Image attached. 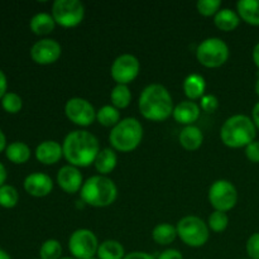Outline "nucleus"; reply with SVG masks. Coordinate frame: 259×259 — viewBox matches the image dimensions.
Segmentation results:
<instances>
[{
    "label": "nucleus",
    "mask_w": 259,
    "mask_h": 259,
    "mask_svg": "<svg viewBox=\"0 0 259 259\" xmlns=\"http://www.w3.org/2000/svg\"><path fill=\"white\" fill-rule=\"evenodd\" d=\"M63 156L71 166L88 167L95 162L100 152V143L88 131H73L65 137L62 143Z\"/></svg>",
    "instance_id": "nucleus-1"
},
{
    "label": "nucleus",
    "mask_w": 259,
    "mask_h": 259,
    "mask_svg": "<svg viewBox=\"0 0 259 259\" xmlns=\"http://www.w3.org/2000/svg\"><path fill=\"white\" fill-rule=\"evenodd\" d=\"M139 111L152 121H163L174 114V100L169 91L161 83H151L141 93Z\"/></svg>",
    "instance_id": "nucleus-2"
},
{
    "label": "nucleus",
    "mask_w": 259,
    "mask_h": 259,
    "mask_svg": "<svg viewBox=\"0 0 259 259\" xmlns=\"http://www.w3.org/2000/svg\"><path fill=\"white\" fill-rule=\"evenodd\" d=\"M257 136V126L252 119L244 114H235L230 116L220 129V138L225 146L230 148H242L254 142Z\"/></svg>",
    "instance_id": "nucleus-3"
},
{
    "label": "nucleus",
    "mask_w": 259,
    "mask_h": 259,
    "mask_svg": "<svg viewBox=\"0 0 259 259\" xmlns=\"http://www.w3.org/2000/svg\"><path fill=\"white\" fill-rule=\"evenodd\" d=\"M81 200L86 205L94 207H106L118 197V187L115 182L103 175L91 176L83 182L80 190Z\"/></svg>",
    "instance_id": "nucleus-4"
},
{
    "label": "nucleus",
    "mask_w": 259,
    "mask_h": 259,
    "mask_svg": "<svg viewBox=\"0 0 259 259\" xmlns=\"http://www.w3.org/2000/svg\"><path fill=\"white\" fill-rule=\"evenodd\" d=\"M143 138V126L137 118H124L111 129L109 134L113 149L119 152H132L141 144Z\"/></svg>",
    "instance_id": "nucleus-5"
},
{
    "label": "nucleus",
    "mask_w": 259,
    "mask_h": 259,
    "mask_svg": "<svg viewBox=\"0 0 259 259\" xmlns=\"http://www.w3.org/2000/svg\"><path fill=\"white\" fill-rule=\"evenodd\" d=\"M177 237L189 247H202L207 243L210 237V229L206 223L199 217L187 215L182 218L176 225Z\"/></svg>",
    "instance_id": "nucleus-6"
},
{
    "label": "nucleus",
    "mask_w": 259,
    "mask_h": 259,
    "mask_svg": "<svg viewBox=\"0 0 259 259\" xmlns=\"http://www.w3.org/2000/svg\"><path fill=\"white\" fill-rule=\"evenodd\" d=\"M229 53V47L225 40L219 37H210L197 46L196 58L205 67L215 68L227 62Z\"/></svg>",
    "instance_id": "nucleus-7"
},
{
    "label": "nucleus",
    "mask_w": 259,
    "mask_h": 259,
    "mask_svg": "<svg viewBox=\"0 0 259 259\" xmlns=\"http://www.w3.org/2000/svg\"><path fill=\"white\" fill-rule=\"evenodd\" d=\"M52 17L61 27H76L85 17V7L80 0H56L52 5Z\"/></svg>",
    "instance_id": "nucleus-8"
},
{
    "label": "nucleus",
    "mask_w": 259,
    "mask_h": 259,
    "mask_svg": "<svg viewBox=\"0 0 259 259\" xmlns=\"http://www.w3.org/2000/svg\"><path fill=\"white\" fill-rule=\"evenodd\" d=\"M98 237L90 229H77L70 235L68 250L76 259H90L95 257L99 249Z\"/></svg>",
    "instance_id": "nucleus-9"
},
{
    "label": "nucleus",
    "mask_w": 259,
    "mask_h": 259,
    "mask_svg": "<svg viewBox=\"0 0 259 259\" xmlns=\"http://www.w3.org/2000/svg\"><path fill=\"white\" fill-rule=\"evenodd\" d=\"M209 202L218 211H229L237 205L238 191L228 180H218L209 189Z\"/></svg>",
    "instance_id": "nucleus-10"
},
{
    "label": "nucleus",
    "mask_w": 259,
    "mask_h": 259,
    "mask_svg": "<svg viewBox=\"0 0 259 259\" xmlns=\"http://www.w3.org/2000/svg\"><path fill=\"white\" fill-rule=\"evenodd\" d=\"M141 71V63L134 55L123 53L113 61L110 73L116 83L128 85L137 78Z\"/></svg>",
    "instance_id": "nucleus-11"
},
{
    "label": "nucleus",
    "mask_w": 259,
    "mask_h": 259,
    "mask_svg": "<svg viewBox=\"0 0 259 259\" xmlns=\"http://www.w3.org/2000/svg\"><path fill=\"white\" fill-rule=\"evenodd\" d=\"M65 114L73 124L89 126L96 120V110L90 101L82 98L68 99L65 105Z\"/></svg>",
    "instance_id": "nucleus-12"
},
{
    "label": "nucleus",
    "mask_w": 259,
    "mask_h": 259,
    "mask_svg": "<svg viewBox=\"0 0 259 259\" xmlns=\"http://www.w3.org/2000/svg\"><path fill=\"white\" fill-rule=\"evenodd\" d=\"M62 47L52 38H43L37 40L30 48V57L38 65H51L60 58Z\"/></svg>",
    "instance_id": "nucleus-13"
},
{
    "label": "nucleus",
    "mask_w": 259,
    "mask_h": 259,
    "mask_svg": "<svg viewBox=\"0 0 259 259\" xmlns=\"http://www.w3.org/2000/svg\"><path fill=\"white\" fill-rule=\"evenodd\" d=\"M23 187L30 196L45 197L52 192L53 181L48 175L42 172H33L24 179Z\"/></svg>",
    "instance_id": "nucleus-14"
},
{
    "label": "nucleus",
    "mask_w": 259,
    "mask_h": 259,
    "mask_svg": "<svg viewBox=\"0 0 259 259\" xmlns=\"http://www.w3.org/2000/svg\"><path fill=\"white\" fill-rule=\"evenodd\" d=\"M57 184L67 194H76L82 187V175L80 169L71 164L61 167L57 174Z\"/></svg>",
    "instance_id": "nucleus-15"
},
{
    "label": "nucleus",
    "mask_w": 259,
    "mask_h": 259,
    "mask_svg": "<svg viewBox=\"0 0 259 259\" xmlns=\"http://www.w3.org/2000/svg\"><path fill=\"white\" fill-rule=\"evenodd\" d=\"M201 108L192 100H185L177 104L174 109L172 116L175 120L180 124H184L185 126L194 125L195 121L200 118Z\"/></svg>",
    "instance_id": "nucleus-16"
},
{
    "label": "nucleus",
    "mask_w": 259,
    "mask_h": 259,
    "mask_svg": "<svg viewBox=\"0 0 259 259\" xmlns=\"http://www.w3.org/2000/svg\"><path fill=\"white\" fill-rule=\"evenodd\" d=\"M35 158L43 164H55L57 163L63 156V149L58 142L56 141H43L35 148Z\"/></svg>",
    "instance_id": "nucleus-17"
},
{
    "label": "nucleus",
    "mask_w": 259,
    "mask_h": 259,
    "mask_svg": "<svg viewBox=\"0 0 259 259\" xmlns=\"http://www.w3.org/2000/svg\"><path fill=\"white\" fill-rule=\"evenodd\" d=\"M180 144L187 151H196L204 142V134L196 125H187L181 131L179 136Z\"/></svg>",
    "instance_id": "nucleus-18"
},
{
    "label": "nucleus",
    "mask_w": 259,
    "mask_h": 259,
    "mask_svg": "<svg viewBox=\"0 0 259 259\" xmlns=\"http://www.w3.org/2000/svg\"><path fill=\"white\" fill-rule=\"evenodd\" d=\"M205 89H206V81H205L204 76L199 75V73H191L185 78L184 91L189 100L194 101L201 99L205 94Z\"/></svg>",
    "instance_id": "nucleus-19"
},
{
    "label": "nucleus",
    "mask_w": 259,
    "mask_h": 259,
    "mask_svg": "<svg viewBox=\"0 0 259 259\" xmlns=\"http://www.w3.org/2000/svg\"><path fill=\"white\" fill-rule=\"evenodd\" d=\"M116 163H118V156H116L115 149L109 148V147L100 149L95 162H94L96 171L103 176L113 172L116 167Z\"/></svg>",
    "instance_id": "nucleus-20"
},
{
    "label": "nucleus",
    "mask_w": 259,
    "mask_h": 259,
    "mask_svg": "<svg viewBox=\"0 0 259 259\" xmlns=\"http://www.w3.org/2000/svg\"><path fill=\"white\" fill-rule=\"evenodd\" d=\"M214 23L219 29L224 32H232L239 25L240 17L235 10L230 8H223L214 15Z\"/></svg>",
    "instance_id": "nucleus-21"
},
{
    "label": "nucleus",
    "mask_w": 259,
    "mask_h": 259,
    "mask_svg": "<svg viewBox=\"0 0 259 259\" xmlns=\"http://www.w3.org/2000/svg\"><path fill=\"white\" fill-rule=\"evenodd\" d=\"M30 154H32V151H30L29 146L20 141L12 142L10 144H8L7 149H5V157L14 164H23L28 162Z\"/></svg>",
    "instance_id": "nucleus-22"
},
{
    "label": "nucleus",
    "mask_w": 259,
    "mask_h": 259,
    "mask_svg": "<svg viewBox=\"0 0 259 259\" xmlns=\"http://www.w3.org/2000/svg\"><path fill=\"white\" fill-rule=\"evenodd\" d=\"M56 22L53 19L52 14L48 13H37L32 17L29 22V28L34 34L46 35L50 34L55 30Z\"/></svg>",
    "instance_id": "nucleus-23"
},
{
    "label": "nucleus",
    "mask_w": 259,
    "mask_h": 259,
    "mask_svg": "<svg viewBox=\"0 0 259 259\" xmlns=\"http://www.w3.org/2000/svg\"><path fill=\"white\" fill-rule=\"evenodd\" d=\"M237 10L240 19L252 25H259V0H239Z\"/></svg>",
    "instance_id": "nucleus-24"
},
{
    "label": "nucleus",
    "mask_w": 259,
    "mask_h": 259,
    "mask_svg": "<svg viewBox=\"0 0 259 259\" xmlns=\"http://www.w3.org/2000/svg\"><path fill=\"white\" fill-rule=\"evenodd\" d=\"M96 255L98 259H124L125 250L118 240L108 239L100 243Z\"/></svg>",
    "instance_id": "nucleus-25"
},
{
    "label": "nucleus",
    "mask_w": 259,
    "mask_h": 259,
    "mask_svg": "<svg viewBox=\"0 0 259 259\" xmlns=\"http://www.w3.org/2000/svg\"><path fill=\"white\" fill-rule=\"evenodd\" d=\"M177 237V229L174 225L168 224V223H161V224L156 225L152 232V238L157 244L161 245H168L175 242Z\"/></svg>",
    "instance_id": "nucleus-26"
},
{
    "label": "nucleus",
    "mask_w": 259,
    "mask_h": 259,
    "mask_svg": "<svg viewBox=\"0 0 259 259\" xmlns=\"http://www.w3.org/2000/svg\"><path fill=\"white\" fill-rule=\"evenodd\" d=\"M96 120L104 126H115L120 121L119 109L113 105H104L96 111Z\"/></svg>",
    "instance_id": "nucleus-27"
},
{
    "label": "nucleus",
    "mask_w": 259,
    "mask_h": 259,
    "mask_svg": "<svg viewBox=\"0 0 259 259\" xmlns=\"http://www.w3.org/2000/svg\"><path fill=\"white\" fill-rule=\"evenodd\" d=\"M110 100L113 106H115L116 109L126 108L132 101V94L128 85L116 83L110 93Z\"/></svg>",
    "instance_id": "nucleus-28"
},
{
    "label": "nucleus",
    "mask_w": 259,
    "mask_h": 259,
    "mask_svg": "<svg viewBox=\"0 0 259 259\" xmlns=\"http://www.w3.org/2000/svg\"><path fill=\"white\" fill-rule=\"evenodd\" d=\"M19 201V192L12 185H3L0 187V206L4 209H13Z\"/></svg>",
    "instance_id": "nucleus-29"
},
{
    "label": "nucleus",
    "mask_w": 259,
    "mask_h": 259,
    "mask_svg": "<svg viewBox=\"0 0 259 259\" xmlns=\"http://www.w3.org/2000/svg\"><path fill=\"white\" fill-rule=\"evenodd\" d=\"M62 245L57 239H47L39 248V259H61Z\"/></svg>",
    "instance_id": "nucleus-30"
},
{
    "label": "nucleus",
    "mask_w": 259,
    "mask_h": 259,
    "mask_svg": "<svg viewBox=\"0 0 259 259\" xmlns=\"http://www.w3.org/2000/svg\"><path fill=\"white\" fill-rule=\"evenodd\" d=\"M229 225V217L224 211H212L207 219V227L215 233H223Z\"/></svg>",
    "instance_id": "nucleus-31"
},
{
    "label": "nucleus",
    "mask_w": 259,
    "mask_h": 259,
    "mask_svg": "<svg viewBox=\"0 0 259 259\" xmlns=\"http://www.w3.org/2000/svg\"><path fill=\"white\" fill-rule=\"evenodd\" d=\"M2 108L8 114H18L23 108V100L17 93H10L8 91L4 95V98L0 100Z\"/></svg>",
    "instance_id": "nucleus-32"
},
{
    "label": "nucleus",
    "mask_w": 259,
    "mask_h": 259,
    "mask_svg": "<svg viewBox=\"0 0 259 259\" xmlns=\"http://www.w3.org/2000/svg\"><path fill=\"white\" fill-rule=\"evenodd\" d=\"M220 7H222V0H199L196 3L197 12L205 17L215 15L220 10Z\"/></svg>",
    "instance_id": "nucleus-33"
},
{
    "label": "nucleus",
    "mask_w": 259,
    "mask_h": 259,
    "mask_svg": "<svg viewBox=\"0 0 259 259\" xmlns=\"http://www.w3.org/2000/svg\"><path fill=\"white\" fill-rule=\"evenodd\" d=\"M245 248L249 259H259V233H254L248 238Z\"/></svg>",
    "instance_id": "nucleus-34"
},
{
    "label": "nucleus",
    "mask_w": 259,
    "mask_h": 259,
    "mask_svg": "<svg viewBox=\"0 0 259 259\" xmlns=\"http://www.w3.org/2000/svg\"><path fill=\"white\" fill-rule=\"evenodd\" d=\"M200 108L204 111H206V113H214V111L219 108V100H218V98L215 95L207 94V95H204L201 98Z\"/></svg>",
    "instance_id": "nucleus-35"
},
{
    "label": "nucleus",
    "mask_w": 259,
    "mask_h": 259,
    "mask_svg": "<svg viewBox=\"0 0 259 259\" xmlns=\"http://www.w3.org/2000/svg\"><path fill=\"white\" fill-rule=\"evenodd\" d=\"M245 156L253 163H259V142L254 141L245 147Z\"/></svg>",
    "instance_id": "nucleus-36"
},
{
    "label": "nucleus",
    "mask_w": 259,
    "mask_h": 259,
    "mask_svg": "<svg viewBox=\"0 0 259 259\" xmlns=\"http://www.w3.org/2000/svg\"><path fill=\"white\" fill-rule=\"evenodd\" d=\"M157 259H184V255L181 254V252H180V250L169 248V249L163 250V252L158 255V258Z\"/></svg>",
    "instance_id": "nucleus-37"
},
{
    "label": "nucleus",
    "mask_w": 259,
    "mask_h": 259,
    "mask_svg": "<svg viewBox=\"0 0 259 259\" xmlns=\"http://www.w3.org/2000/svg\"><path fill=\"white\" fill-rule=\"evenodd\" d=\"M8 93V77L4 71L0 70V100L4 98L5 94Z\"/></svg>",
    "instance_id": "nucleus-38"
},
{
    "label": "nucleus",
    "mask_w": 259,
    "mask_h": 259,
    "mask_svg": "<svg viewBox=\"0 0 259 259\" xmlns=\"http://www.w3.org/2000/svg\"><path fill=\"white\" fill-rule=\"evenodd\" d=\"M124 259H156L153 255H151L149 253L146 252H131L128 254H125Z\"/></svg>",
    "instance_id": "nucleus-39"
},
{
    "label": "nucleus",
    "mask_w": 259,
    "mask_h": 259,
    "mask_svg": "<svg viewBox=\"0 0 259 259\" xmlns=\"http://www.w3.org/2000/svg\"><path fill=\"white\" fill-rule=\"evenodd\" d=\"M252 120L254 123V125L259 129V101L253 106L252 110Z\"/></svg>",
    "instance_id": "nucleus-40"
},
{
    "label": "nucleus",
    "mask_w": 259,
    "mask_h": 259,
    "mask_svg": "<svg viewBox=\"0 0 259 259\" xmlns=\"http://www.w3.org/2000/svg\"><path fill=\"white\" fill-rule=\"evenodd\" d=\"M7 177H8V174H7V168H5L4 164L0 162V187L3 186V185H5V181H7Z\"/></svg>",
    "instance_id": "nucleus-41"
},
{
    "label": "nucleus",
    "mask_w": 259,
    "mask_h": 259,
    "mask_svg": "<svg viewBox=\"0 0 259 259\" xmlns=\"http://www.w3.org/2000/svg\"><path fill=\"white\" fill-rule=\"evenodd\" d=\"M8 144H7V137H5L4 132L0 129V153L2 152H5V149H7Z\"/></svg>",
    "instance_id": "nucleus-42"
},
{
    "label": "nucleus",
    "mask_w": 259,
    "mask_h": 259,
    "mask_svg": "<svg viewBox=\"0 0 259 259\" xmlns=\"http://www.w3.org/2000/svg\"><path fill=\"white\" fill-rule=\"evenodd\" d=\"M252 56H253V61H254L255 66L259 68V42L254 46V48H253Z\"/></svg>",
    "instance_id": "nucleus-43"
},
{
    "label": "nucleus",
    "mask_w": 259,
    "mask_h": 259,
    "mask_svg": "<svg viewBox=\"0 0 259 259\" xmlns=\"http://www.w3.org/2000/svg\"><path fill=\"white\" fill-rule=\"evenodd\" d=\"M0 259H12V258H10V255L8 254L4 249H2V248H0Z\"/></svg>",
    "instance_id": "nucleus-44"
},
{
    "label": "nucleus",
    "mask_w": 259,
    "mask_h": 259,
    "mask_svg": "<svg viewBox=\"0 0 259 259\" xmlns=\"http://www.w3.org/2000/svg\"><path fill=\"white\" fill-rule=\"evenodd\" d=\"M255 93H257V95L259 96V73L257 76V81H255Z\"/></svg>",
    "instance_id": "nucleus-45"
},
{
    "label": "nucleus",
    "mask_w": 259,
    "mask_h": 259,
    "mask_svg": "<svg viewBox=\"0 0 259 259\" xmlns=\"http://www.w3.org/2000/svg\"><path fill=\"white\" fill-rule=\"evenodd\" d=\"M61 259H76V258H73V257H62Z\"/></svg>",
    "instance_id": "nucleus-46"
},
{
    "label": "nucleus",
    "mask_w": 259,
    "mask_h": 259,
    "mask_svg": "<svg viewBox=\"0 0 259 259\" xmlns=\"http://www.w3.org/2000/svg\"><path fill=\"white\" fill-rule=\"evenodd\" d=\"M90 259H98V258H95V257H94V258H90Z\"/></svg>",
    "instance_id": "nucleus-47"
}]
</instances>
